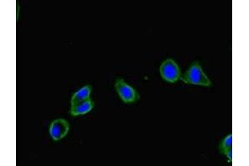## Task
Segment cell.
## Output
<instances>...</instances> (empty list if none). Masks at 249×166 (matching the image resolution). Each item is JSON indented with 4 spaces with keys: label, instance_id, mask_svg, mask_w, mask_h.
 Segmentation results:
<instances>
[{
    "label": "cell",
    "instance_id": "6da1fadb",
    "mask_svg": "<svg viewBox=\"0 0 249 166\" xmlns=\"http://www.w3.org/2000/svg\"><path fill=\"white\" fill-rule=\"evenodd\" d=\"M181 80L188 84L200 85L206 87H210L212 84L197 61L190 65L186 73L181 76Z\"/></svg>",
    "mask_w": 249,
    "mask_h": 166
},
{
    "label": "cell",
    "instance_id": "7a4b0ae2",
    "mask_svg": "<svg viewBox=\"0 0 249 166\" xmlns=\"http://www.w3.org/2000/svg\"><path fill=\"white\" fill-rule=\"evenodd\" d=\"M160 72L162 77L165 81L171 82V83L177 82L178 79L181 77V73H180L179 67L172 59H167L166 61H164L160 66Z\"/></svg>",
    "mask_w": 249,
    "mask_h": 166
},
{
    "label": "cell",
    "instance_id": "3957f363",
    "mask_svg": "<svg viewBox=\"0 0 249 166\" xmlns=\"http://www.w3.org/2000/svg\"><path fill=\"white\" fill-rule=\"evenodd\" d=\"M116 90L122 101L125 103H134L139 100V95L136 90L129 86L123 79H116Z\"/></svg>",
    "mask_w": 249,
    "mask_h": 166
},
{
    "label": "cell",
    "instance_id": "277c9868",
    "mask_svg": "<svg viewBox=\"0 0 249 166\" xmlns=\"http://www.w3.org/2000/svg\"><path fill=\"white\" fill-rule=\"evenodd\" d=\"M69 124L64 119H57L52 122L49 127V134L55 141H59L68 135Z\"/></svg>",
    "mask_w": 249,
    "mask_h": 166
},
{
    "label": "cell",
    "instance_id": "5b68a950",
    "mask_svg": "<svg viewBox=\"0 0 249 166\" xmlns=\"http://www.w3.org/2000/svg\"><path fill=\"white\" fill-rule=\"evenodd\" d=\"M94 102L91 99H88L86 101L79 102L77 104L72 105L70 110V114L73 116H77L79 115H83L86 113L91 111L94 107Z\"/></svg>",
    "mask_w": 249,
    "mask_h": 166
},
{
    "label": "cell",
    "instance_id": "8992f818",
    "mask_svg": "<svg viewBox=\"0 0 249 166\" xmlns=\"http://www.w3.org/2000/svg\"><path fill=\"white\" fill-rule=\"evenodd\" d=\"M91 90H92V87L90 85H88V86H85V87L81 88L79 91H77V92L75 93L73 96L71 97V106L90 98Z\"/></svg>",
    "mask_w": 249,
    "mask_h": 166
},
{
    "label": "cell",
    "instance_id": "52a82bcc",
    "mask_svg": "<svg viewBox=\"0 0 249 166\" xmlns=\"http://www.w3.org/2000/svg\"><path fill=\"white\" fill-rule=\"evenodd\" d=\"M232 149V135H229L226 138L224 139L221 142L219 146V150L222 154L225 155V153L228 152L230 149Z\"/></svg>",
    "mask_w": 249,
    "mask_h": 166
},
{
    "label": "cell",
    "instance_id": "ba28073f",
    "mask_svg": "<svg viewBox=\"0 0 249 166\" xmlns=\"http://www.w3.org/2000/svg\"><path fill=\"white\" fill-rule=\"evenodd\" d=\"M225 155H226L227 157L229 158V160H230L231 162L232 161V149H230L228 152L225 153Z\"/></svg>",
    "mask_w": 249,
    "mask_h": 166
}]
</instances>
